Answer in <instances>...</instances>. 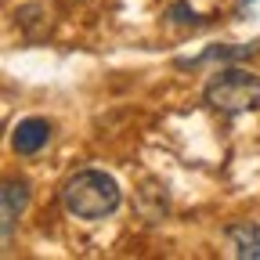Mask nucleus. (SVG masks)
<instances>
[{
  "label": "nucleus",
  "mask_w": 260,
  "mask_h": 260,
  "mask_svg": "<svg viewBox=\"0 0 260 260\" xmlns=\"http://www.w3.org/2000/svg\"><path fill=\"white\" fill-rule=\"evenodd\" d=\"M61 203L80 220H105L119 206V184L102 170H80L65 181Z\"/></svg>",
  "instance_id": "obj_1"
},
{
  "label": "nucleus",
  "mask_w": 260,
  "mask_h": 260,
  "mask_svg": "<svg viewBox=\"0 0 260 260\" xmlns=\"http://www.w3.org/2000/svg\"><path fill=\"white\" fill-rule=\"evenodd\" d=\"M203 98L213 112H224V116L253 112V109H260V76H253L246 69H220L206 83Z\"/></svg>",
  "instance_id": "obj_2"
},
{
  "label": "nucleus",
  "mask_w": 260,
  "mask_h": 260,
  "mask_svg": "<svg viewBox=\"0 0 260 260\" xmlns=\"http://www.w3.org/2000/svg\"><path fill=\"white\" fill-rule=\"evenodd\" d=\"M51 141V123L40 119V116H29L15 126V134H11V145L18 155H37L40 148H47Z\"/></svg>",
  "instance_id": "obj_3"
},
{
  "label": "nucleus",
  "mask_w": 260,
  "mask_h": 260,
  "mask_svg": "<svg viewBox=\"0 0 260 260\" xmlns=\"http://www.w3.org/2000/svg\"><path fill=\"white\" fill-rule=\"evenodd\" d=\"M0 199H4V242H11V232H15V220L22 217L25 203H29V184L25 181H4V191H0Z\"/></svg>",
  "instance_id": "obj_4"
},
{
  "label": "nucleus",
  "mask_w": 260,
  "mask_h": 260,
  "mask_svg": "<svg viewBox=\"0 0 260 260\" xmlns=\"http://www.w3.org/2000/svg\"><path fill=\"white\" fill-rule=\"evenodd\" d=\"M228 242L239 260H260V224H232Z\"/></svg>",
  "instance_id": "obj_5"
},
{
  "label": "nucleus",
  "mask_w": 260,
  "mask_h": 260,
  "mask_svg": "<svg viewBox=\"0 0 260 260\" xmlns=\"http://www.w3.org/2000/svg\"><path fill=\"white\" fill-rule=\"evenodd\" d=\"M256 47H249V44H232V47H210V51H203L199 58H191V61H177L181 69H188V65H206V61H242V58H249Z\"/></svg>",
  "instance_id": "obj_6"
},
{
  "label": "nucleus",
  "mask_w": 260,
  "mask_h": 260,
  "mask_svg": "<svg viewBox=\"0 0 260 260\" xmlns=\"http://www.w3.org/2000/svg\"><path fill=\"white\" fill-rule=\"evenodd\" d=\"M170 18H174L177 25H203V22H199V15H195L188 4H174V8H170Z\"/></svg>",
  "instance_id": "obj_7"
}]
</instances>
